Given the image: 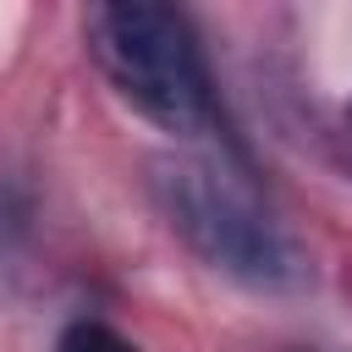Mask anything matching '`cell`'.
<instances>
[{
	"label": "cell",
	"instance_id": "cell-2",
	"mask_svg": "<svg viewBox=\"0 0 352 352\" xmlns=\"http://www.w3.org/2000/svg\"><path fill=\"white\" fill-rule=\"evenodd\" d=\"M148 187L165 226L226 280L275 297L314 286V264L297 248V236L258 204V192L226 160H160L148 170Z\"/></svg>",
	"mask_w": 352,
	"mask_h": 352
},
{
	"label": "cell",
	"instance_id": "cell-3",
	"mask_svg": "<svg viewBox=\"0 0 352 352\" xmlns=\"http://www.w3.org/2000/svg\"><path fill=\"white\" fill-rule=\"evenodd\" d=\"M55 352H138V346L116 324H104V319H72L55 336Z\"/></svg>",
	"mask_w": 352,
	"mask_h": 352
},
{
	"label": "cell",
	"instance_id": "cell-1",
	"mask_svg": "<svg viewBox=\"0 0 352 352\" xmlns=\"http://www.w3.org/2000/svg\"><path fill=\"white\" fill-rule=\"evenodd\" d=\"M82 38H88V55L104 72V82L138 116H148L154 126H165L176 138H226L231 143L204 44L176 6H154V0L94 6L82 22Z\"/></svg>",
	"mask_w": 352,
	"mask_h": 352
},
{
	"label": "cell",
	"instance_id": "cell-4",
	"mask_svg": "<svg viewBox=\"0 0 352 352\" xmlns=\"http://www.w3.org/2000/svg\"><path fill=\"white\" fill-rule=\"evenodd\" d=\"M346 143H352V104H346Z\"/></svg>",
	"mask_w": 352,
	"mask_h": 352
}]
</instances>
